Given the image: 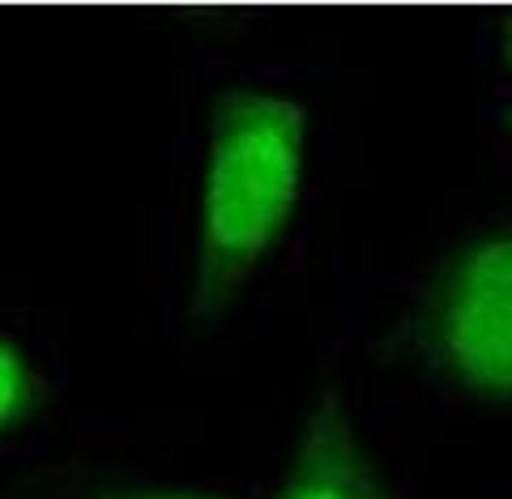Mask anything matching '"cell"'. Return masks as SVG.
Returning <instances> with one entry per match:
<instances>
[{
  "label": "cell",
  "mask_w": 512,
  "mask_h": 499,
  "mask_svg": "<svg viewBox=\"0 0 512 499\" xmlns=\"http://www.w3.org/2000/svg\"><path fill=\"white\" fill-rule=\"evenodd\" d=\"M278 499H389L338 389L316 397Z\"/></svg>",
  "instance_id": "3957f363"
},
{
  "label": "cell",
  "mask_w": 512,
  "mask_h": 499,
  "mask_svg": "<svg viewBox=\"0 0 512 499\" xmlns=\"http://www.w3.org/2000/svg\"><path fill=\"white\" fill-rule=\"evenodd\" d=\"M308 111L274 90H222L210 111L192 325L222 320L282 239L303 184Z\"/></svg>",
  "instance_id": "6da1fadb"
},
{
  "label": "cell",
  "mask_w": 512,
  "mask_h": 499,
  "mask_svg": "<svg viewBox=\"0 0 512 499\" xmlns=\"http://www.w3.org/2000/svg\"><path fill=\"white\" fill-rule=\"evenodd\" d=\"M504 120H508V128H512V107H508V116H504Z\"/></svg>",
  "instance_id": "52a82bcc"
},
{
  "label": "cell",
  "mask_w": 512,
  "mask_h": 499,
  "mask_svg": "<svg viewBox=\"0 0 512 499\" xmlns=\"http://www.w3.org/2000/svg\"><path fill=\"white\" fill-rule=\"evenodd\" d=\"M90 499H218L201 491H167V487H116V491H94Z\"/></svg>",
  "instance_id": "5b68a950"
},
{
  "label": "cell",
  "mask_w": 512,
  "mask_h": 499,
  "mask_svg": "<svg viewBox=\"0 0 512 499\" xmlns=\"http://www.w3.org/2000/svg\"><path fill=\"white\" fill-rule=\"evenodd\" d=\"M500 47H504V60H508V69H512V13L504 18V30H500Z\"/></svg>",
  "instance_id": "8992f818"
},
{
  "label": "cell",
  "mask_w": 512,
  "mask_h": 499,
  "mask_svg": "<svg viewBox=\"0 0 512 499\" xmlns=\"http://www.w3.org/2000/svg\"><path fill=\"white\" fill-rule=\"evenodd\" d=\"M43 401H47L43 376L30 367L22 346L0 333V436L13 427H22Z\"/></svg>",
  "instance_id": "277c9868"
},
{
  "label": "cell",
  "mask_w": 512,
  "mask_h": 499,
  "mask_svg": "<svg viewBox=\"0 0 512 499\" xmlns=\"http://www.w3.org/2000/svg\"><path fill=\"white\" fill-rule=\"evenodd\" d=\"M402 346L453 389L512 401V227L474 235L448 256Z\"/></svg>",
  "instance_id": "7a4b0ae2"
}]
</instances>
